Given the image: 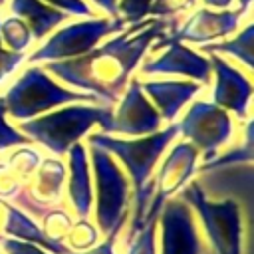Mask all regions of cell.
<instances>
[{
    "instance_id": "cell-29",
    "label": "cell",
    "mask_w": 254,
    "mask_h": 254,
    "mask_svg": "<svg viewBox=\"0 0 254 254\" xmlns=\"http://www.w3.org/2000/svg\"><path fill=\"white\" fill-rule=\"evenodd\" d=\"M204 2L210 4V6H218V8H224V6L230 4V0H204Z\"/></svg>"
},
{
    "instance_id": "cell-31",
    "label": "cell",
    "mask_w": 254,
    "mask_h": 254,
    "mask_svg": "<svg viewBox=\"0 0 254 254\" xmlns=\"http://www.w3.org/2000/svg\"><path fill=\"white\" fill-rule=\"evenodd\" d=\"M202 254H208V252H202Z\"/></svg>"
},
{
    "instance_id": "cell-11",
    "label": "cell",
    "mask_w": 254,
    "mask_h": 254,
    "mask_svg": "<svg viewBox=\"0 0 254 254\" xmlns=\"http://www.w3.org/2000/svg\"><path fill=\"white\" fill-rule=\"evenodd\" d=\"M163 44H171L169 52L165 56H161L157 62L143 65V71H147V73H155V71L185 73V75L196 77L200 81L208 79V73H210V62L208 60L187 50L179 40H165Z\"/></svg>"
},
{
    "instance_id": "cell-14",
    "label": "cell",
    "mask_w": 254,
    "mask_h": 254,
    "mask_svg": "<svg viewBox=\"0 0 254 254\" xmlns=\"http://www.w3.org/2000/svg\"><path fill=\"white\" fill-rule=\"evenodd\" d=\"M2 232L6 234H12L14 238H20V240H26V242H34V244H40L44 246L46 250H52L56 254H65L69 252L67 246H64L62 242H54L50 240L42 228H38L26 214H22L18 208L14 206H6V220L2 224Z\"/></svg>"
},
{
    "instance_id": "cell-12",
    "label": "cell",
    "mask_w": 254,
    "mask_h": 254,
    "mask_svg": "<svg viewBox=\"0 0 254 254\" xmlns=\"http://www.w3.org/2000/svg\"><path fill=\"white\" fill-rule=\"evenodd\" d=\"M214 62V69L218 75V83H216V91H214V101L234 109L238 115L246 113V103L250 97V83L236 71L232 69L226 62H222L220 58H212Z\"/></svg>"
},
{
    "instance_id": "cell-4",
    "label": "cell",
    "mask_w": 254,
    "mask_h": 254,
    "mask_svg": "<svg viewBox=\"0 0 254 254\" xmlns=\"http://www.w3.org/2000/svg\"><path fill=\"white\" fill-rule=\"evenodd\" d=\"M93 167L97 177V224L107 236H115L125 220L127 181L111 157L93 145Z\"/></svg>"
},
{
    "instance_id": "cell-2",
    "label": "cell",
    "mask_w": 254,
    "mask_h": 254,
    "mask_svg": "<svg viewBox=\"0 0 254 254\" xmlns=\"http://www.w3.org/2000/svg\"><path fill=\"white\" fill-rule=\"evenodd\" d=\"M91 123H99L103 131H113V113L107 107H69L46 117L22 123V129L38 139L42 145L54 153H64L71 143H75Z\"/></svg>"
},
{
    "instance_id": "cell-15",
    "label": "cell",
    "mask_w": 254,
    "mask_h": 254,
    "mask_svg": "<svg viewBox=\"0 0 254 254\" xmlns=\"http://www.w3.org/2000/svg\"><path fill=\"white\" fill-rule=\"evenodd\" d=\"M69 196L71 202L81 218L89 214L91 208V189H89V175L85 163V151L81 145L71 147V183H69Z\"/></svg>"
},
{
    "instance_id": "cell-24",
    "label": "cell",
    "mask_w": 254,
    "mask_h": 254,
    "mask_svg": "<svg viewBox=\"0 0 254 254\" xmlns=\"http://www.w3.org/2000/svg\"><path fill=\"white\" fill-rule=\"evenodd\" d=\"M149 4L151 0H121V12L127 20L137 22L145 18V14L149 12Z\"/></svg>"
},
{
    "instance_id": "cell-16",
    "label": "cell",
    "mask_w": 254,
    "mask_h": 254,
    "mask_svg": "<svg viewBox=\"0 0 254 254\" xmlns=\"http://www.w3.org/2000/svg\"><path fill=\"white\" fill-rule=\"evenodd\" d=\"M145 89L153 95L157 105L161 107V117L173 119L181 105L192 97V93L198 91L196 83H173V81H163V83H145Z\"/></svg>"
},
{
    "instance_id": "cell-18",
    "label": "cell",
    "mask_w": 254,
    "mask_h": 254,
    "mask_svg": "<svg viewBox=\"0 0 254 254\" xmlns=\"http://www.w3.org/2000/svg\"><path fill=\"white\" fill-rule=\"evenodd\" d=\"M208 52H230L236 58L244 60L246 65H252V26H248L240 36H236V40L232 42H224L218 46H206Z\"/></svg>"
},
{
    "instance_id": "cell-25",
    "label": "cell",
    "mask_w": 254,
    "mask_h": 254,
    "mask_svg": "<svg viewBox=\"0 0 254 254\" xmlns=\"http://www.w3.org/2000/svg\"><path fill=\"white\" fill-rule=\"evenodd\" d=\"M20 60H22V54H10V52H4V50L0 48V79H2L8 71H12V69L18 65Z\"/></svg>"
},
{
    "instance_id": "cell-1",
    "label": "cell",
    "mask_w": 254,
    "mask_h": 254,
    "mask_svg": "<svg viewBox=\"0 0 254 254\" xmlns=\"http://www.w3.org/2000/svg\"><path fill=\"white\" fill-rule=\"evenodd\" d=\"M177 133H179V125H171L167 131L157 133V135L143 139V141H119V139H111L105 135H91L89 137L91 145L113 151L129 167V173H131L135 189H137V210H135V218H133L131 236L143 228V216L147 212V204H149L151 192H153V185L149 183L151 169H153L157 157L161 155V151L167 147V143Z\"/></svg>"
},
{
    "instance_id": "cell-27",
    "label": "cell",
    "mask_w": 254,
    "mask_h": 254,
    "mask_svg": "<svg viewBox=\"0 0 254 254\" xmlns=\"http://www.w3.org/2000/svg\"><path fill=\"white\" fill-rule=\"evenodd\" d=\"M65 254H115L113 252V236H107L105 242H101L99 246H93L89 250H79V252H65Z\"/></svg>"
},
{
    "instance_id": "cell-17",
    "label": "cell",
    "mask_w": 254,
    "mask_h": 254,
    "mask_svg": "<svg viewBox=\"0 0 254 254\" xmlns=\"http://www.w3.org/2000/svg\"><path fill=\"white\" fill-rule=\"evenodd\" d=\"M12 10L18 16H26L30 20V26L34 30V38L46 36L56 24H60L65 18L62 12L40 4L38 0H14L12 2Z\"/></svg>"
},
{
    "instance_id": "cell-28",
    "label": "cell",
    "mask_w": 254,
    "mask_h": 254,
    "mask_svg": "<svg viewBox=\"0 0 254 254\" xmlns=\"http://www.w3.org/2000/svg\"><path fill=\"white\" fill-rule=\"evenodd\" d=\"M95 4H99L105 12H109L111 16H115L117 14V6H115V0H93Z\"/></svg>"
},
{
    "instance_id": "cell-5",
    "label": "cell",
    "mask_w": 254,
    "mask_h": 254,
    "mask_svg": "<svg viewBox=\"0 0 254 254\" xmlns=\"http://www.w3.org/2000/svg\"><path fill=\"white\" fill-rule=\"evenodd\" d=\"M77 99H99L97 95H79L73 91H65L62 87H58L54 81H50V77H46L40 69H28L22 79L8 91V95L4 97V105L8 107V111L18 117H30L36 115L52 105L58 103H67V101H77Z\"/></svg>"
},
{
    "instance_id": "cell-21",
    "label": "cell",
    "mask_w": 254,
    "mask_h": 254,
    "mask_svg": "<svg viewBox=\"0 0 254 254\" xmlns=\"http://www.w3.org/2000/svg\"><path fill=\"white\" fill-rule=\"evenodd\" d=\"M2 36L4 40L14 48V50H22L28 42H30V32L28 28L20 22V20H6L2 26Z\"/></svg>"
},
{
    "instance_id": "cell-23",
    "label": "cell",
    "mask_w": 254,
    "mask_h": 254,
    "mask_svg": "<svg viewBox=\"0 0 254 254\" xmlns=\"http://www.w3.org/2000/svg\"><path fill=\"white\" fill-rule=\"evenodd\" d=\"M4 111H6V105H4V99H0V149H6L10 145L28 143L26 137H22L18 131L10 129V125L4 121Z\"/></svg>"
},
{
    "instance_id": "cell-22",
    "label": "cell",
    "mask_w": 254,
    "mask_h": 254,
    "mask_svg": "<svg viewBox=\"0 0 254 254\" xmlns=\"http://www.w3.org/2000/svg\"><path fill=\"white\" fill-rule=\"evenodd\" d=\"M0 246L4 248L6 254H48L46 250H42L34 242H26V240H20V238L0 236Z\"/></svg>"
},
{
    "instance_id": "cell-20",
    "label": "cell",
    "mask_w": 254,
    "mask_h": 254,
    "mask_svg": "<svg viewBox=\"0 0 254 254\" xmlns=\"http://www.w3.org/2000/svg\"><path fill=\"white\" fill-rule=\"evenodd\" d=\"M95 238H97V230H95L89 222L81 220V222H77L73 228H69V232H67V244H69V246H67V248L87 250L89 246H93Z\"/></svg>"
},
{
    "instance_id": "cell-3",
    "label": "cell",
    "mask_w": 254,
    "mask_h": 254,
    "mask_svg": "<svg viewBox=\"0 0 254 254\" xmlns=\"http://www.w3.org/2000/svg\"><path fill=\"white\" fill-rule=\"evenodd\" d=\"M183 198L189 200L202 218L214 254H240V214L234 200L210 202L196 183L183 190Z\"/></svg>"
},
{
    "instance_id": "cell-30",
    "label": "cell",
    "mask_w": 254,
    "mask_h": 254,
    "mask_svg": "<svg viewBox=\"0 0 254 254\" xmlns=\"http://www.w3.org/2000/svg\"><path fill=\"white\" fill-rule=\"evenodd\" d=\"M248 4H250V0H240V10H238V12L242 14V12L248 8Z\"/></svg>"
},
{
    "instance_id": "cell-6",
    "label": "cell",
    "mask_w": 254,
    "mask_h": 254,
    "mask_svg": "<svg viewBox=\"0 0 254 254\" xmlns=\"http://www.w3.org/2000/svg\"><path fill=\"white\" fill-rule=\"evenodd\" d=\"M121 26H123L121 20H93V22L69 26V28L58 32L40 52H36L32 56V62L87 54L101 36H105L113 30H121Z\"/></svg>"
},
{
    "instance_id": "cell-9",
    "label": "cell",
    "mask_w": 254,
    "mask_h": 254,
    "mask_svg": "<svg viewBox=\"0 0 254 254\" xmlns=\"http://www.w3.org/2000/svg\"><path fill=\"white\" fill-rule=\"evenodd\" d=\"M194 157H196V151L190 145L183 143L177 149H173L171 157L167 159V163H165V167H163V171L159 175V190H157V196L153 198V204L147 206V212L143 216V224L149 222V220H157L159 210H161L165 198L173 190H177L189 179V175L192 173Z\"/></svg>"
},
{
    "instance_id": "cell-19",
    "label": "cell",
    "mask_w": 254,
    "mask_h": 254,
    "mask_svg": "<svg viewBox=\"0 0 254 254\" xmlns=\"http://www.w3.org/2000/svg\"><path fill=\"white\" fill-rule=\"evenodd\" d=\"M155 228H157L155 220L145 222L143 228L131 236V246L127 254H155Z\"/></svg>"
},
{
    "instance_id": "cell-26",
    "label": "cell",
    "mask_w": 254,
    "mask_h": 254,
    "mask_svg": "<svg viewBox=\"0 0 254 254\" xmlns=\"http://www.w3.org/2000/svg\"><path fill=\"white\" fill-rule=\"evenodd\" d=\"M52 4H56V6H60V8H64V10H67V12H75V14H85V16H89L91 12H89V8L81 2V0H50Z\"/></svg>"
},
{
    "instance_id": "cell-7",
    "label": "cell",
    "mask_w": 254,
    "mask_h": 254,
    "mask_svg": "<svg viewBox=\"0 0 254 254\" xmlns=\"http://www.w3.org/2000/svg\"><path fill=\"white\" fill-rule=\"evenodd\" d=\"M161 254H202L190 210L181 200H169L161 216Z\"/></svg>"
},
{
    "instance_id": "cell-13",
    "label": "cell",
    "mask_w": 254,
    "mask_h": 254,
    "mask_svg": "<svg viewBox=\"0 0 254 254\" xmlns=\"http://www.w3.org/2000/svg\"><path fill=\"white\" fill-rule=\"evenodd\" d=\"M240 12H224V14H210V12H198L175 38L171 40H192V42H202V40H212L222 34H228L236 28Z\"/></svg>"
},
{
    "instance_id": "cell-8",
    "label": "cell",
    "mask_w": 254,
    "mask_h": 254,
    "mask_svg": "<svg viewBox=\"0 0 254 254\" xmlns=\"http://www.w3.org/2000/svg\"><path fill=\"white\" fill-rule=\"evenodd\" d=\"M187 137L206 151V159L212 157L214 149L222 145L230 135V121L224 111L208 103H196L179 125Z\"/></svg>"
},
{
    "instance_id": "cell-10",
    "label": "cell",
    "mask_w": 254,
    "mask_h": 254,
    "mask_svg": "<svg viewBox=\"0 0 254 254\" xmlns=\"http://www.w3.org/2000/svg\"><path fill=\"white\" fill-rule=\"evenodd\" d=\"M113 121H115L113 131H121L127 135H141V133L155 131L161 123V115L141 95L139 81H133L129 93L125 95L119 107V115Z\"/></svg>"
}]
</instances>
